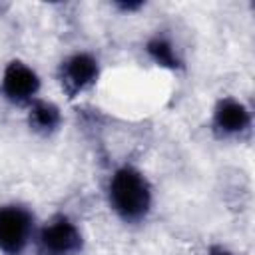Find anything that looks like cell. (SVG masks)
Listing matches in <instances>:
<instances>
[{
  "label": "cell",
  "instance_id": "cell-1",
  "mask_svg": "<svg viewBox=\"0 0 255 255\" xmlns=\"http://www.w3.org/2000/svg\"><path fill=\"white\" fill-rule=\"evenodd\" d=\"M106 193L110 209L126 225L143 223L153 209L151 181L139 167L131 163H124L114 169L108 179Z\"/></svg>",
  "mask_w": 255,
  "mask_h": 255
},
{
  "label": "cell",
  "instance_id": "cell-2",
  "mask_svg": "<svg viewBox=\"0 0 255 255\" xmlns=\"http://www.w3.org/2000/svg\"><path fill=\"white\" fill-rule=\"evenodd\" d=\"M36 235V217L22 203L0 205V253L22 255Z\"/></svg>",
  "mask_w": 255,
  "mask_h": 255
},
{
  "label": "cell",
  "instance_id": "cell-3",
  "mask_svg": "<svg viewBox=\"0 0 255 255\" xmlns=\"http://www.w3.org/2000/svg\"><path fill=\"white\" fill-rule=\"evenodd\" d=\"M40 255H80L84 249V235L74 219L64 213L50 217L34 235Z\"/></svg>",
  "mask_w": 255,
  "mask_h": 255
},
{
  "label": "cell",
  "instance_id": "cell-4",
  "mask_svg": "<svg viewBox=\"0 0 255 255\" xmlns=\"http://www.w3.org/2000/svg\"><path fill=\"white\" fill-rule=\"evenodd\" d=\"M100 74H102L100 60L90 52L68 54L58 64V70H56L58 84L70 100H74V98L82 96L84 92H88L90 88H94L96 82L100 80Z\"/></svg>",
  "mask_w": 255,
  "mask_h": 255
},
{
  "label": "cell",
  "instance_id": "cell-5",
  "mask_svg": "<svg viewBox=\"0 0 255 255\" xmlns=\"http://www.w3.org/2000/svg\"><path fill=\"white\" fill-rule=\"evenodd\" d=\"M209 126L217 139H243L251 133L253 116L245 102L233 96H223L211 110Z\"/></svg>",
  "mask_w": 255,
  "mask_h": 255
},
{
  "label": "cell",
  "instance_id": "cell-6",
  "mask_svg": "<svg viewBox=\"0 0 255 255\" xmlns=\"http://www.w3.org/2000/svg\"><path fill=\"white\" fill-rule=\"evenodd\" d=\"M40 88H42V80L30 64L22 60H10L4 66L0 78V92L6 102L26 108L38 98Z\"/></svg>",
  "mask_w": 255,
  "mask_h": 255
},
{
  "label": "cell",
  "instance_id": "cell-7",
  "mask_svg": "<svg viewBox=\"0 0 255 255\" xmlns=\"http://www.w3.org/2000/svg\"><path fill=\"white\" fill-rule=\"evenodd\" d=\"M64 122L62 110L56 102L36 98L32 104L26 106V124L30 131H34L40 137H50L60 131Z\"/></svg>",
  "mask_w": 255,
  "mask_h": 255
},
{
  "label": "cell",
  "instance_id": "cell-8",
  "mask_svg": "<svg viewBox=\"0 0 255 255\" xmlns=\"http://www.w3.org/2000/svg\"><path fill=\"white\" fill-rule=\"evenodd\" d=\"M143 52L155 66H159L163 70L175 72V70L183 68V58H181L177 46L165 34H153L151 38H147V42L143 46Z\"/></svg>",
  "mask_w": 255,
  "mask_h": 255
},
{
  "label": "cell",
  "instance_id": "cell-9",
  "mask_svg": "<svg viewBox=\"0 0 255 255\" xmlns=\"http://www.w3.org/2000/svg\"><path fill=\"white\" fill-rule=\"evenodd\" d=\"M207 255H235V253H233V251H229L225 245L213 243V245H209V249H207Z\"/></svg>",
  "mask_w": 255,
  "mask_h": 255
},
{
  "label": "cell",
  "instance_id": "cell-10",
  "mask_svg": "<svg viewBox=\"0 0 255 255\" xmlns=\"http://www.w3.org/2000/svg\"><path fill=\"white\" fill-rule=\"evenodd\" d=\"M143 6V2H118L116 8H120L122 12H135Z\"/></svg>",
  "mask_w": 255,
  "mask_h": 255
}]
</instances>
